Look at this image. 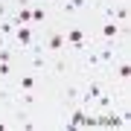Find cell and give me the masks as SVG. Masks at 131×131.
Segmentation results:
<instances>
[{
	"label": "cell",
	"instance_id": "6da1fadb",
	"mask_svg": "<svg viewBox=\"0 0 131 131\" xmlns=\"http://www.w3.org/2000/svg\"><path fill=\"white\" fill-rule=\"evenodd\" d=\"M76 70L79 73H93V70H102V61H99V52H96V44H90L84 52H79V61H76Z\"/></svg>",
	"mask_w": 131,
	"mask_h": 131
},
{
	"label": "cell",
	"instance_id": "7a4b0ae2",
	"mask_svg": "<svg viewBox=\"0 0 131 131\" xmlns=\"http://www.w3.org/2000/svg\"><path fill=\"white\" fill-rule=\"evenodd\" d=\"M44 50L47 56H58V52L67 50V38H64V29H50L44 35Z\"/></svg>",
	"mask_w": 131,
	"mask_h": 131
},
{
	"label": "cell",
	"instance_id": "3957f363",
	"mask_svg": "<svg viewBox=\"0 0 131 131\" xmlns=\"http://www.w3.org/2000/svg\"><path fill=\"white\" fill-rule=\"evenodd\" d=\"M102 90H105V84L99 82V79H93V76H90V79H88V84H84V88H82V96H79V105H84V108H90V105H93V99H96L99 93H102Z\"/></svg>",
	"mask_w": 131,
	"mask_h": 131
},
{
	"label": "cell",
	"instance_id": "277c9868",
	"mask_svg": "<svg viewBox=\"0 0 131 131\" xmlns=\"http://www.w3.org/2000/svg\"><path fill=\"white\" fill-rule=\"evenodd\" d=\"M119 35H122V24H117V20H102L99 38L93 35V44H99V41H117Z\"/></svg>",
	"mask_w": 131,
	"mask_h": 131
},
{
	"label": "cell",
	"instance_id": "5b68a950",
	"mask_svg": "<svg viewBox=\"0 0 131 131\" xmlns=\"http://www.w3.org/2000/svg\"><path fill=\"white\" fill-rule=\"evenodd\" d=\"M64 38H67V50H73V47H79V44L90 41V35L84 32L82 26H70V29H64Z\"/></svg>",
	"mask_w": 131,
	"mask_h": 131
},
{
	"label": "cell",
	"instance_id": "8992f818",
	"mask_svg": "<svg viewBox=\"0 0 131 131\" xmlns=\"http://www.w3.org/2000/svg\"><path fill=\"white\" fill-rule=\"evenodd\" d=\"M70 67H73V61L67 58L64 52H58L56 61H52V64H47V70H52V76H67V73H70Z\"/></svg>",
	"mask_w": 131,
	"mask_h": 131
},
{
	"label": "cell",
	"instance_id": "52a82bcc",
	"mask_svg": "<svg viewBox=\"0 0 131 131\" xmlns=\"http://www.w3.org/2000/svg\"><path fill=\"white\" fill-rule=\"evenodd\" d=\"M67 119H64V128H82V119H84V111L88 108L84 105H73V108H67Z\"/></svg>",
	"mask_w": 131,
	"mask_h": 131
},
{
	"label": "cell",
	"instance_id": "ba28073f",
	"mask_svg": "<svg viewBox=\"0 0 131 131\" xmlns=\"http://www.w3.org/2000/svg\"><path fill=\"white\" fill-rule=\"evenodd\" d=\"M79 96H82V88L79 84H67L64 90H61V102H64V108H73V105H79Z\"/></svg>",
	"mask_w": 131,
	"mask_h": 131
},
{
	"label": "cell",
	"instance_id": "9c48e42d",
	"mask_svg": "<svg viewBox=\"0 0 131 131\" xmlns=\"http://www.w3.org/2000/svg\"><path fill=\"white\" fill-rule=\"evenodd\" d=\"M88 6H90V0H64V3H58V9H61L64 18H70V15H76V12L88 9Z\"/></svg>",
	"mask_w": 131,
	"mask_h": 131
},
{
	"label": "cell",
	"instance_id": "30bf717a",
	"mask_svg": "<svg viewBox=\"0 0 131 131\" xmlns=\"http://www.w3.org/2000/svg\"><path fill=\"white\" fill-rule=\"evenodd\" d=\"M20 58L26 61V70H32V73H38V76L47 70V64H50L47 56H20Z\"/></svg>",
	"mask_w": 131,
	"mask_h": 131
},
{
	"label": "cell",
	"instance_id": "8fae6325",
	"mask_svg": "<svg viewBox=\"0 0 131 131\" xmlns=\"http://www.w3.org/2000/svg\"><path fill=\"white\" fill-rule=\"evenodd\" d=\"M15 88H18V90H35L38 88V73H32V70L20 73L18 82H15Z\"/></svg>",
	"mask_w": 131,
	"mask_h": 131
},
{
	"label": "cell",
	"instance_id": "7c38bea8",
	"mask_svg": "<svg viewBox=\"0 0 131 131\" xmlns=\"http://www.w3.org/2000/svg\"><path fill=\"white\" fill-rule=\"evenodd\" d=\"M47 9L50 6H44V3H32V26L35 29H41V26H47Z\"/></svg>",
	"mask_w": 131,
	"mask_h": 131
},
{
	"label": "cell",
	"instance_id": "4fadbf2b",
	"mask_svg": "<svg viewBox=\"0 0 131 131\" xmlns=\"http://www.w3.org/2000/svg\"><path fill=\"white\" fill-rule=\"evenodd\" d=\"M12 20H15V26H32V6H18V12L12 15Z\"/></svg>",
	"mask_w": 131,
	"mask_h": 131
},
{
	"label": "cell",
	"instance_id": "5bb4252c",
	"mask_svg": "<svg viewBox=\"0 0 131 131\" xmlns=\"http://www.w3.org/2000/svg\"><path fill=\"white\" fill-rule=\"evenodd\" d=\"M0 105H15V90L6 82H0Z\"/></svg>",
	"mask_w": 131,
	"mask_h": 131
},
{
	"label": "cell",
	"instance_id": "9a60e30c",
	"mask_svg": "<svg viewBox=\"0 0 131 131\" xmlns=\"http://www.w3.org/2000/svg\"><path fill=\"white\" fill-rule=\"evenodd\" d=\"M15 73V61H0V82H9Z\"/></svg>",
	"mask_w": 131,
	"mask_h": 131
},
{
	"label": "cell",
	"instance_id": "2e32d148",
	"mask_svg": "<svg viewBox=\"0 0 131 131\" xmlns=\"http://www.w3.org/2000/svg\"><path fill=\"white\" fill-rule=\"evenodd\" d=\"M114 20H119V24H128V3L114 6Z\"/></svg>",
	"mask_w": 131,
	"mask_h": 131
},
{
	"label": "cell",
	"instance_id": "e0dca14e",
	"mask_svg": "<svg viewBox=\"0 0 131 131\" xmlns=\"http://www.w3.org/2000/svg\"><path fill=\"white\" fill-rule=\"evenodd\" d=\"M15 32V20L12 18H3L0 20V35H12Z\"/></svg>",
	"mask_w": 131,
	"mask_h": 131
},
{
	"label": "cell",
	"instance_id": "ac0fdd59",
	"mask_svg": "<svg viewBox=\"0 0 131 131\" xmlns=\"http://www.w3.org/2000/svg\"><path fill=\"white\" fill-rule=\"evenodd\" d=\"M15 56H18V52H15L12 47H3V50H0V61H15Z\"/></svg>",
	"mask_w": 131,
	"mask_h": 131
},
{
	"label": "cell",
	"instance_id": "d6986e66",
	"mask_svg": "<svg viewBox=\"0 0 131 131\" xmlns=\"http://www.w3.org/2000/svg\"><path fill=\"white\" fill-rule=\"evenodd\" d=\"M3 18H9V3L0 0V20H3Z\"/></svg>",
	"mask_w": 131,
	"mask_h": 131
},
{
	"label": "cell",
	"instance_id": "ffe728a7",
	"mask_svg": "<svg viewBox=\"0 0 131 131\" xmlns=\"http://www.w3.org/2000/svg\"><path fill=\"white\" fill-rule=\"evenodd\" d=\"M3 47H9V38H6V35H0V50H3Z\"/></svg>",
	"mask_w": 131,
	"mask_h": 131
},
{
	"label": "cell",
	"instance_id": "44dd1931",
	"mask_svg": "<svg viewBox=\"0 0 131 131\" xmlns=\"http://www.w3.org/2000/svg\"><path fill=\"white\" fill-rule=\"evenodd\" d=\"M58 3H64V0H52V6H58Z\"/></svg>",
	"mask_w": 131,
	"mask_h": 131
}]
</instances>
